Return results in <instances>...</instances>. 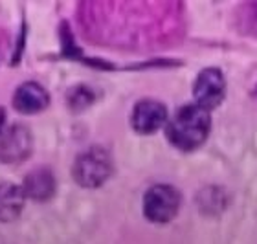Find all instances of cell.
I'll return each instance as SVG.
<instances>
[{"mask_svg":"<svg viewBox=\"0 0 257 244\" xmlns=\"http://www.w3.org/2000/svg\"><path fill=\"white\" fill-rule=\"evenodd\" d=\"M21 186L26 198L48 200L55 193V176L48 167H35L24 176V182Z\"/></svg>","mask_w":257,"mask_h":244,"instance_id":"8","label":"cell"},{"mask_svg":"<svg viewBox=\"0 0 257 244\" xmlns=\"http://www.w3.org/2000/svg\"><path fill=\"white\" fill-rule=\"evenodd\" d=\"M24 200L26 195L22 186L13 182H0V222L15 220L24 207Z\"/></svg>","mask_w":257,"mask_h":244,"instance_id":"9","label":"cell"},{"mask_svg":"<svg viewBox=\"0 0 257 244\" xmlns=\"http://www.w3.org/2000/svg\"><path fill=\"white\" fill-rule=\"evenodd\" d=\"M92 101H94V92L88 88V86H74L72 92L68 94V103L72 108L75 110H79L83 106L90 105Z\"/></svg>","mask_w":257,"mask_h":244,"instance_id":"10","label":"cell"},{"mask_svg":"<svg viewBox=\"0 0 257 244\" xmlns=\"http://www.w3.org/2000/svg\"><path fill=\"white\" fill-rule=\"evenodd\" d=\"M74 180L83 187H97L112 175V156L107 149L94 145L75 158L72 169Z\"/></svg>","mask_w":257,"mask_h":244,"instance_id":"2","label":"cell"},{"mask_svg":"<svg viewBox=\"0 0 257 244\" xmlns=\"http://www.w3.org/2000/svg\"><path fill=\"white\" fill-rule=\"evenodd\" d=\"M211 127L209 110L193 103L182 106L167 123V140L177 149L193 151L206 142Z\"/></svg>","mask_w":257,"mask_h":244,"instance_id":"1","label":"cell"},{"mask_svg":"<svg viewBox=\"0 0 257 244\" xmlns=\"http://www.w3.org/2000/svg\"><path fill=\"white\" fill-rule=\"evenodd\" d=\"M131 123L136 133L153 134L167 123V108L156 99H142L134 105Z\"/></svg>","mask_w":257,"mask_h":244,"instance_id":"6","label":"cell"},{"mask_svg":"<svg viewBox=\"0 0 257 244\" xmlns=\"http://www.w3.org/2000/svg\"><path fill=\"white\" fill-rule=\"evenodd\" d=\"M48 103L50 94L37 81H24L22 85L17 86L15 94H13V106L24 114L43 110L48 106Z\"/></svg>","mask_w":257,"mask_h":244,"instance_id":"7","label":"cell"},{"mask_svg":"<svg viewBox=\"0 0 257 244\" xmlns=\"http://www.w3.org/2000/svg\"><path fill=\"white\" fill-rule=\"evenodd\" d=\"M195 103L204 108H215L222 103L226 94L224 75L220 74L219 68H206L197 75L195 85H193Z\"/></svg>","mask_w":257,"mask_h":244,"instance_id":"5","label":"cell"},{"mask_svg":"<svg viewBox=\"0 0 257 244\" xmlns=\"http://www.w3.org/2000/svg\"><path fill=\"white\" fill-rule=\"evenodd\" d=\"M33 149L32 133L26 125L15 123L0 136V162L2 164H17L30 156Z\"/></svg>","mask_w":257,"mask_h":244,"instance_id":"4","label":"cell"},{"mask_svg":"<svg viewBox=\"0 0 257 244\" xmlns=\"http://www.w3.org/2000/svg\"><path fill=\"white\" fill-rule=\"evenodd\" d=\"M4 125H6V110L0 106V136L4 133Z\"/></svg>","mask_w":257,"mask_h":244,"instance_id":"11","label":"cell"},{"mask_svg":"<svg viewBox=\"0 0 257 244\" xmlns=\"http://www.w3.org/2000/svg\"><path fill=\"white\" fill-rule=\"evenodd\" d=\"M180 209V193L177 187L158 184L147 189L144 196V213L153 222H169Z\"/></svg>","mask_w":257,"mask_h":244,"instance_id":"3","label":"cell"}]
</instances>
